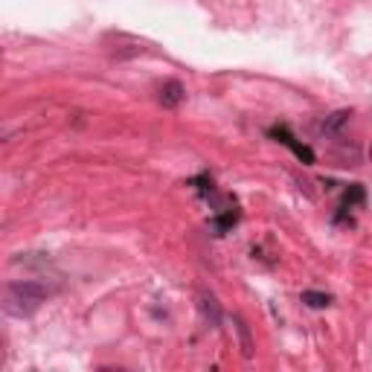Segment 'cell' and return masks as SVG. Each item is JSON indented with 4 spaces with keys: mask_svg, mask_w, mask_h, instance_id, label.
I'll list each match as a JSON object with an SVG mask.
<instances>
[{
    "mask_svg": "<svg viewBox=\"0 0 372 372\" xmlns=\"http://www.w3.org/2000/svg\"><path fill=\"white\" fill-rule=\"evenodd\" d=\"M303 303L311 306V308H323V306L332 303V297H329V294H320V291H306V294H303Z\"/></svg>",
    "mask_w": 372,
    "mask_h": 372,
    "instance_id": "4",
    "label": "cell"
},
{
    "mask_svg": "<svg viewBox=\"0 0 372 372\" xmlns=\"http://www.w3.org/2000/svg\"><path fill=\"white\" fill-rule=\"evenodd\" d=\"M369 161H372V149H369Z\"/></svg>",
    "mask_w": 372,
    "mask_h": 372,
    "instance_id": "6",
    "label": "cell"
},
{
    "mask_svg": "<svg viewBox=\"0 0 372 372\" xmlns=\"http://www.w3.org/2000/svg\"><path fill=\"white\" fill-rule=\"evenodd\" d=\"M201 308H204L207 317H212V326H219V306H216V300L201 294Z\"/></svg>",
    "mask_w": 372,
    "mask_h": 372,
    "instance_id": "5",
    "label": "cell"
},
{
    "mask_svg": "<svg viewBox=\"0 0 372 372\" xmlns=\"http://www.w3.org/2000/svg\"><path fill=\"white\" fill-rule=\"evenodd\" d=\"M47 297H50V291L41 282H33V279L12 282L6 288V311L12 317H30Z\"/></svg>",
    "mask_w": 372,
    "mask_h": 372,
    "instance_id": "1",
    "label": "cell"
},
{
    "mask_svg": "<svg viewBox=\"0 0 372 372\" xmlns=\"http://www.w3.org/2000/svg\"><path fill=\"white\" fill-rule=\"evenodd\" d=\"M180 99H183V88H180L178 82L163 85V91H161V102L166 105V108H175V105H180Z\"/></svg>",
    "mask_w": 372,
    "mask_h": 372,
    "instance_id": "3",
    "label": "cell"
},
{
    "mask_svg": "<svg viewBox=\"0 0 372 372\" xmlns=\"http://www.w3.org/2000/svg\"><path fill=\"white\" fill-rule=\"evenodd\" d=\"M271 137H277L279 143H285L291 151H294L297 157H300V161L303 163H314V151L308 149V146H303V143H297V137L294 134H291V131L285 128V125H279V128H271Z\"/></svg>",
    "mask_w": 372,
    "mask_h": 372,
    "instance_id": "2",
    "label": "cell"
}]
</instances>
